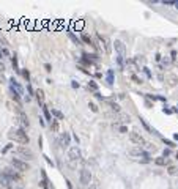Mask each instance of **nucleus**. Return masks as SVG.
<instances>
[{
  "mask_svg": "<svg viewBox=\"0 0 178 189\" xmlns=\"http://www.w3.org/2000/svg\"><path fill=\"white\" fill-rule=\"evenodd\" d=\"M36 98H38L39 103H43L44 101V92L43 90H36Z\"/></svg>",
  "mask_w": 178,
  "mask_h": 189,
  "instance_id": "nucleus-13",
  "label": "nucleus"
},
{
  "mask_svg": "<svg viewBox=\"0 0 178 189\" xmlns=\"http://www.w3.org/2000/svg\"><path fill=\"white\" fill-rule=\"evenodd\" d=\"M52 128H54V129H58V123H57V121H54V123H52Z\"/></svg>",
  "mask_w": 178,
  "mask_h": 189,
  "instance_id": "nucleus-25",
  "label": "nucleus"
},
{
  "mask_svg": "<svg viewBox=\"0 0 178 189\" xmlns=\"http://www.w3.org/2000/svg\"><path fill=\"white\" fill-rule=\"evenodd\" d=\"M79 178H80V183L84 184V186H87V184H90V181H92V173H90V170H87V169H82L79 173Z\"/></svg>",
  "mask_w": 178,
  "mask_h": 189,
  "instance_id": "nucleus-3",
  "label": "nucleus"
},
{
  "mask_svg": "<svg viewBox=\"0 0 178 189\" xmlns=\"http://www.w3.org/2000/svg\"><path fill=\"white\" fill-rule=\"evenodd\" d=\"M128 153L132 154V156H140V154H142V148H131Z\"/></svg>",
  "mask_w": 178,
  "mask_h": 189,
  "instance_id": "nucleus-11",
  "label": "nucleus"
},
{
  "mask_svg": "<svg viewBox=\"0 0 178 189\" xmlns=\"http://www.w3.org/2000/svg\"><path fill=\"white\" fill-rule=\"evenodd\" d=\"M8 137L10 140H14L16 143H21V145H29V136H27V133L22 128H11L8 133Z\"/></svg>",
  "mask_w": 178,
  "mask_h": 189,
  "instance_id": "nucleus-1",
  "label": "nucleus"
},
{
  "mask_svg": "<svg viewBox=\"0 0 178 189\" xmlns=\"http://www.w3.org/2000/svg\"><path fill=\"white\" fill-rule=\"evenodd\" d=\"M113 46H115V49H117V50H118L120 57L125 55V46H123V43H122V41H115V43H113Z\"/></svg>",
  "mask_w": 178,
  "mask_h": 189,
  "instance_id": "nucleus-8",
  "label": "nucleus"
},
{
  "mask_svg": "<svg viewBox=\"0 0 178 189\" xmlns=\"http://www.w3.org/2000/svg\"><path fill=\"white\" fill-rule=\"evenodd\" d=\"M154 162H156L158 165H164V164H166V161H164V159H162V158H158V159H156V161H154Z\"/></svg>",
  "mask_w": 178,
  "mask_h": 189,
  "instance_id": "nucleus-18",
  "label": "nucleus"
},
{
  "mask_svg": "<svg viewBox=\"0 0 178 189\" xmlns=\"http://www.w3.org/2000/svg\"><path fill=\"white\" fill-rule=\"evenodd\" d=\"M16 153L18 154H21L24 159H29V161H32L33 159V153H32V150H29V148H25V147H18L16 148Z\"/></svg>",
  "mask_w": 178,
  "mask_h": 189,
  "instance_id": "nucleus-4",
  "label": "nucleus"
},
{
  "mask_svg": "<svg viewBox=\"0 0 178 189\" xmlns=\"http://www.w3.org/2000/svg\"><path fill=\"white\" fill-rule=\"evenodd\" d=\"M60 143H62V147L63 148H66V147H68V145H69V136H68V134H62V137H60Z\"/></svg>",
  "mask_w": 178,
  "mask_h": 189,
  "instance_id": "nucleus-9",
  "label": "nucleus"
},
{
  "mask_svg": "<svg viewBox=\"0 0 178 189\" xmlns=\"http://www.w3.org/2000/svg\"><path fill=\"white\" fill-rule=\"evenodd\" d=\"M98 38H99V41H101L103 44H104V49H106V52H109V44H107V39L104 38L103 35H98Z\"/></svg>",
  "mask_w": 178,
  "mask_h": 189,
  "instance_id": "nucleus-12",
  "label": "nucleus"
},
{
  "mask_svg": "<svg viewBox=\"0 0 178 189\" xmlns=\"http://www.w3.org/2000/svg\"><path fill=\"white\" fill-rule=\"evenodd\" d=\"M175 80H177L175 76H169V85H175Z\"/></svg>",
  "mask_w": 178,
  "mask_h": 189,
  "instance_id": "nucleus-16",
  "label": "nucleus"
},
{
  "mask_svg": "<svg viewBox=\"0 0 178 189\" xmlns=\"http://www.w3.org/2000/svg\"><path fill=\"white\" fill-rule=\"evenodd\" d=\"M44 68H46V71H48V73H49V71H52V69H51V65H49V63H46Z\"/></svg>",
  "mask_w": 178,
  "mask_h": 189,
  "instance_id": "nucleus-26",
  "label": "nucleus"
},
{
  "mask_svg": "<svg viewBox=\"0 0 178 189\" xmlns=\"http://www.w3.org/2000/svg\"><path fill=\"white\" fill-rule=\"evenodd\" d=\"M11 88H16V93H19V94L22 93V87L19 85V84L16 82V80H14V77L11 79Z\"/></svg>",
  "mask_w": 178,
  "mask_h": 189,
  "instance_id": "nucleus-10",
  "label": "nucleus"
},
{
  "mask_svg": "<svg viewBox=\"0 0 178 189\" xmlns=\"http://www.w3.org/2000/svg\"><path fill=\"white\" fill-rule=\"evenodd\" d=\"M16 121H18L19 124H21V128L24 129V128H29V118L25 117V114H22V115H18L14 118Z\"/></svg>",
  "mask_w": 178,
  "mask_h": 189,
  "instance_id": "nucleus-6",
  "label": "nucleus"
},
{
  "mask_svg": "<svg viewBox=\"0 0 178 189\" xmlns=\"http://www.w3.org/2000/svg\"><path fill=\"white\" fill-rule=\"evenodd\" d=\"M3 71H5V65H3L2 62H0V73H3Z\"/></svg>",
  "mask_w": 178,
  "mask_h": 189,
  "instance_id": "nucleus-27",
  "label": "nucleus"
},
{
  "mask_svg": "<svg viewBox=\"0 0 178 189\" xmlns=\"http://www.w3.org/2000/svg\"><path fill=\"white\" fill-rule=\"evenodd\" d=\"M0 189H3V188H0Z\"/></svg>",
  "mask_w": 178,
  "mask_h": 189,
  "instance_id": "nucleus-29",
  "label": "nucleus"
},
{
  "mask_svg": "<svg viewBox=\"0 0 178 189\" xmlns=\"http://www.w3.org/2000/svg\"><path fill=\"white\" fill-rule=\"evenodd\" d=\"M88 107L93 110V112H98V107H96V104H95V103H90V104H88Z\"/></svg>",
  "mask_w": 178,
  "mask_h": 189,
  "instance_id": "nucleus-17",
  "label": "nucleus"
},
{
  "mask_svg": "<svg viewBox=\"0 0 178 189\" xmlns=\"http://www.w3.org/2000/svg\"><path fill=\"white\" fill-rule=\"evenodd\" d=\"M22 74H24V77H25L27 80L30 79V73H29V71H24V73H22Z\"/></svg>",
  "mask_w": 178,
  "mask_h": 189,
  "instance_id": "nucleus-24",
  "label": "nucleus"
},
{
  "mask_svg": "<svg viewBox=\"0 0 178 189\" xmlns=\"http://www.w3.org/2000/svg\"><path fill=\"white\" fill-rule=\"evenodd\" d=\"M52 114H54V115H55L57 118H60V120L63 118V114L60 112V110H57V109H52Z\"/></svg>",
  "mask_w": 178,
  "mask_h": 189,
  "instance_id": "nucleus-14",
  "label": "nucleus"
},
{
  "mask_svg": "<svg viewBox=\"0 0 178 189\" xmlns=\"http://www.w3.org/2000/svg\"><path fill=\"white\" fill-rule=\"evenodd\" d=\"M88 87H92L93 90H98V85H96L95 82H90V84H88Z\"/></svg>",
  "mask_w": 178,
  "mask_h": 189,
  "instance_id": "nucleus-23",
  "label": "nucleus"
},
{
  "mask_svg": "<svg viewBox=\"0 0 178 189\" xmlns=\"http://www.w3.org/2000/svg\"><path fill=\"white\" fill-rule=\"evenodd\" d=\"M11 164H13V167H14L16 170H19V172H27V170H30V165L27 164L25 161L18 159V158H13V159H11Z\"/></svg>",
  "mask_w": 178,
  "mask_h": 189,
  "instance_id": "nucleus-2",
  "label": "nucleus"
},
{
  "mask_svg": "<svg viewBox=\"0 0 178 189\" xmlns=\"http://www.w3.org/2000/svg\"><path fill=\"white\" fill-rule=\"evenodd\" d=\"M169 173H170V175H175V173H177V169H175V167H169Z\"/></svg>",
  "mask_w": 178,
  "mask_h": 189,
  "instance_id": "nucleus-22",
  "label": "nucleus"
},
{
  "mask_svg": "<svg viewBox=\"0 0 178 189\" xmlns=\"http://www.w3.org/2000/svg\"><path fill=\"white\" fill-rule=\"evenodd\" d=\"M69 158H71V161H79V159H80V151H79V148H77V147L71 148V150H69Z\"/></svg>",
  "mask_w": 178,
  "mask_h": 189,
  "instance_id": "nucleus-7",
  "label": "nucleus"
},
{
  "mask_svg": "<svg viewBox=\"0 0 178 189\" xmlns=\"http://www.w3.org/2000/svg\"><path fill=\"white\" fill-rule=\"evenodd\" d=\"M129 139L132 143H136V145H139V147H142V145H145V139H143L140 134H137L136 131H132V133H129Z\"/></svg>",
  "mask_w": 178,
  "mask_h": 189,
  "instance_id": "nucleus-5",
  "label": "nucleus"
},
{
  "mask_svg": "<svg viewBox=\"0 0 178 189\" xmlns=\"http://www.w3.org/2000/svg\"><path fill=\"white\" fill-rule=\"evenodd\" d=\"M175 5H177V8H178V3H175Z\"/></svg>",
  "mask_w": 178,
  "mask_h": 189,
  "instance_id": "nucleus-28",
  "label": "nucleus"
},
{
  "mask_svg": "<svg viewBox=\"0 0 178 189\" xmlns=\"http://www.w3.org/2000/svg\"><path fill=\"white\" fill-rule=\"evenodd\" d=\"M43 110H44V115L48 120H51V114H49V110H48V107H43Z\"/></svg>",
  "mask_w": 178,
  "mask_h": 189,
  "instance_id": "nucleus-19",
  "label": "nucleus"
},
{
  "mask_svg": "<svg viewBox=\"0 0 178 189\" xmlns=\"http://www.w3.org/2000/svg\"><path fill=\"white\" fill-rule=\"evenodd\" d=\"M0 84H6V77L3 76V73H0Z\"/></svg>",
  "mask_w": 178,
  "mask_h": 189,
  "instance_id": "nucleus-21",
  "label": "nucleus"
},
{
  "mask_svg": "<svg viewBox=\"0 0 178 189\" xmlns=\"http://www.w3.org/2000/svg\"><path fill=\"white\" fill-rule=\"evenodd\" d=\"M110 107H112V109L115 110V112H118V110H120V106H118V104H115V103L110 104Z\"/></svg>",
  "mask_w": 178,
  "mask_h": 189,
  "instance_id": "nucleus-20",
  "label": "nucleus"
},
{
  "mask_svg": "<svg viewBox=\"0 0 178 189\" xmlns=\"http://www.w3.org/2000/svg\"><path fill=\"white\" fill-rule=\"evenodd\" d=\"M82 39H84L85 43H88V44H92V38H90L88 35H82Z\"/></svg>",
  "mask_w": 178,
  "mask_h": 189,
  "instance_id": "nucleus-15",
  "label": "nucleus"
}]
</instances>
